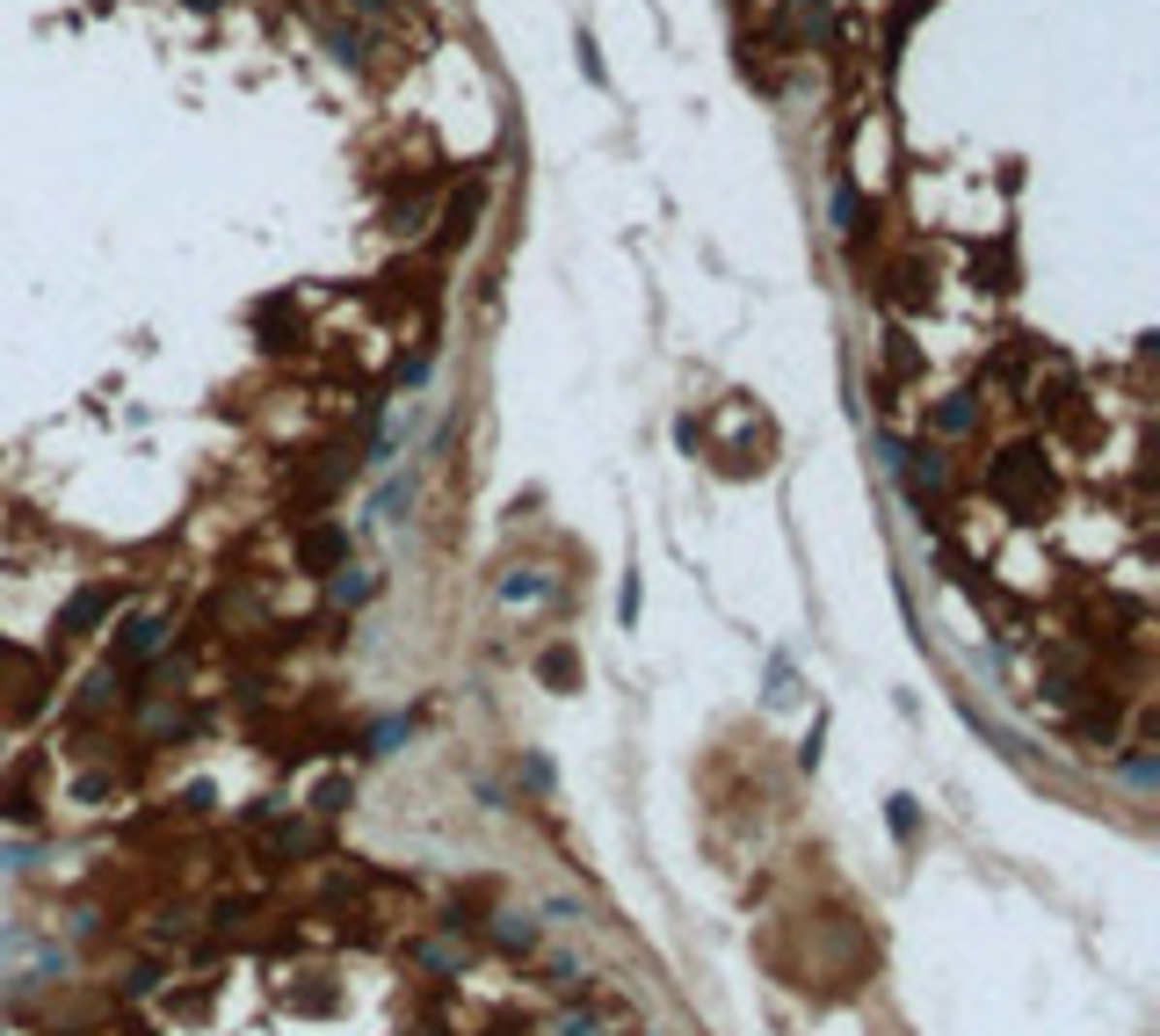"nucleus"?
Masks as SVG:
<instances>
[{"label":"nucleus","instance_id":"1","mask_svg":"<svg viewBox=\"0 0 1160 1036\" xmlns=\"http://www.w3.org/2000/svg\"><path fill=\"white\" fill-rule=\"evenodd\" d=\"M334 551H341V537H334V529H319V537H312V544H305V558H312V566H327V558H334Z\"/></svg>","mask_w":1160,"mask_h":1036}]
</instances>
